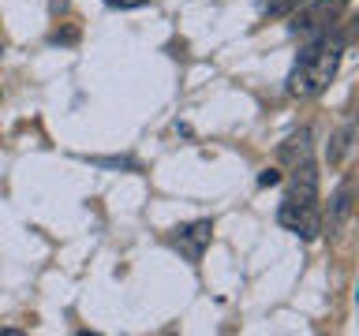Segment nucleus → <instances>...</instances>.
Returning <instances> with one entry per match:
<instances>
[{
	"label": "nucleus",
	"mask_w": 359,
	"mask_h": 336,
	"mask_svg": "<svg viewBox=\"0 0 359 336\" xmlns=\"http://www.w3.org/2000/svg\"><path fill=\"white\" fill-rule=\"evenodd\" d=\"M348 49V38L337 30H325V34H314L307 41V49L299 52L296 67L288 75V94L292 97H318L325 86L333 83L337 67H341V56Z\"/></svg>",
	"instance_id": "1"
},
{
	"label": "nucleus",
	"mask_w": 359,
	"mask_h": 336,
	"mask_svg": "<svg viewBox=\"0 0 359 336\" xmlns=\"http://www.w3.org/2000/svg\"><path fill=\"white\" fill-rule=\"evenodd\" d=\"M344 8H348V0H318L314 8H307V11H296V19H292V34L314 38V34L333 30Z\"/></svg>",
	"instance_id": "2"
},
{
	"label": "nucleus",
	"mask_w": 359,
	"mask_h": 336,
	"mask_svg": "<svg viewBox=\"0 0 359 336\" xmlns=\"http://www.w3.org/2000/svg\"><path fill=\"white\" fill-rule=\"evenodd\" d=\"M277 220H280V228L296 232V235H303V239H318V232H322L318 206H303V202L285 198V206L277 209Z\"/></svg>",
	"instance_id": "3"
},
{
	"label": "nucleus",
	"mask_w": 359,
	"mask_h": 336,
	"mask_svg": "<svg viewBox=\"0 0 359 336\" xmlns=\"http://www.w3.org/2000/svg\"><path fill=\"white\" fill-rule=\"evenodd\" d=\"M210 235H213V224H210V220H195V224H184V228H176L172 246L187 258V262H198L202 251H206V243H210Z\"/></svg>",
	"instance_id": "4"
},
{
	"label": "nucleus",
	"mask_w": 359,
	"mask_h": 336,
	"mask_svg": "<svg viewBox=\"0 0 359 336\" xmlns=\"http://www.w3.org/2000/svg\"><path fill=\"white\" fill-rule=\"evenodd\" d=\"M292 187H288V202H303V206H318V168L311 161L292 164Z\"/></svg>",
	"instance_id": "5"
},
{
	"label": "nucleus",
	"mask_w": 359,
	"mask_h": 336,
	"mask_svg": "<svg viewBox=\"0 0 359 336\" xmlns=\"http://www.w3.org/2000/svg\"><path fill=\"white\" fill-rule=\"evenodd\" d=\"M277 157L285 164H299V161H311V131H299V134H292L288 142H280V150Z\"/></svg>",
	"instance_id": "6"
},
{
	"label": "nucleus",
	"mask_w": 359,
	"mask_h": 336,
	"mask_svg": "<svg viewBox=\"0 0 359 336\" xmlns=\"http://www.w3.org/2000/svg\"><path fill=\"white\" fill-rule=\"evenodd\" d=\"M299 4H307V0H258L262 15H269V19H277V15H292V11H299Z\"/></svg>",
	"instance_id": "7"
},
{
	"label": "nucleus",
	"mask_w": 359,
	"mask_h": 336,
	"mask_svg": "<svg viewBox=\"0 0 359 336\" xmlns=\"http://www.w3.org/2000/svg\"><path fill=\"white\" fill-rule=\"evenodd\" d=\"M348 213H352V183H341V190L333 195V220L341 224Z\"/></svg>",
	"instance_id": "8"
},
{
	"label": "nucleus",
	"mask_w": 359,
	"mask_h": 336,
	"mask_svg": "<svg viewBox=\"0 0 359 336\" xmlns=\"http://www.w3.org/2000/svg\"><path fill=\"white\" fill-rule=\"evenodd\" d=\"M348 139H352V127H344L341 134H337V139H333V146H330V161L337 164V161H341V153L348 150Z\"/></svg>",
	"instance_id": "9"
},
{
	"label": "nucleus",
	"mask_w": 359,
	"mask_h": 336,
	"mask_svg": "<svg viewBox=\"0 0 359 336\" xmlns=\"http://www.w3.org/2000/svg\"><path fill=\"white\" fill-rule=\"evenodd\" d=\"M258 183H262V187H273V183H280V172H277V168H266V172L258 176Z\"/></svg>",
	"instance_id": "10"
},
{
	"label": "nucleus",
	"mask_w": 359,
	"mask_h": 336,
	"mask_svg": "<svg viewBox=\"0 0 359 336\" xmlns=\"http://www.w3.org/2000/svg\"><path fill=\"white\" fill-rule=\"evenodd\" d=\"M109 8H142V4H150V0H105Z\"/></svg>",
	"instance_id": "11"
}]
</instances>
